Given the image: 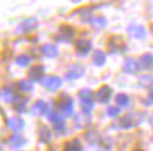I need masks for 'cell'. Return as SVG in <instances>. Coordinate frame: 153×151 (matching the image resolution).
Here are the masks:
<instances>
[{
    "label": "cell",
    "mask_w": 153,
    "mask_h": 151,
    "mask_svg": "<svg viewBox=\"0 0 153 151\" xmlns=\"http://www.w3.org/2000/svg\"><path fill=\"white\" fill-rule=\"evenodd\" d=\"M81 106H82V110H84L85 113H89L94 108L92 99H91V100H81Z\"/></svg>",
    "instance_id": "26"
},
{
    "label": "cell",
    "mask_w": 153,
    "mask_h": 151,
    "mask_svg": "<svg viewBox=\"0 0 153 151\" xmlns=\"http://www.w3.org/2000/svg\"><path fill=\"white\" fill-rule=\"evenodd\" d=\"M43 85L48 91H57L62 85V81H61V78H58V76H47V78L43 79Z\"/></svg>",
    "instance_id": "3"
},
{
    "label": "cell",
    "mask_w": 153,
    "mask_h": 151,
    "mask_svg": "<svg viewBox=\"0 0 153 151\" xmlns=\"http://www.w3.org/2000/svg\"><path fill=\"white\" fill-rule=\"evenodd\" d=\"M139 68V62L136 60H133V58H128L125 60V65H123V69L126 72H129V74H135Z\"/></svg>",
    "instance_id": "16"
},
{
    "label": "cell",
    "mask_w": 153,
    "mask_h": 151,
    "mask_svg": "<svg viewBox=\"0 0 153 151\" xmlns=\"http://www.w3.org/2000/svg\"><path fill=\"white\" fill-rule=\"evenodd\" d=\"M120 126L122 127H125V129H128V127H132V126H135V120L132 119V114H126V116H123L122 119H120Z\"/></svg>",
    "instance_id": "22"
},
{
    "label": "cell",
    "mask_w": 153,
    "mask_h": 151,
    "mask_svg": "<svg viewBox=\"0 0 153 151\" xmlns=\"http://www.w3.org/2000/svg\"><path fill=\"white\" fill-rule=\"evenodd\" d=\"M125 48L126 44L122 41L120 37H112L108 43V49L111 52H122V51H125Z\"/></svg>",
    "instance_id": "2"
},
{
    "label": "cell",
    "mask_w": 153,
    "mask_h": 151,
    "mask_svg": "<svg viewBox=\"0 0 153 151\" xmlns=\"http://www.w3.org/2000/svg\"><path fill=\"white\" fill-rule=\"evenodd\" d=\"M79 97H81V100H91L92 99V92L89 89H82L79 92Z\"/></svg>",
    "instance_id": "28"
},
{
    "label": "cell",
    "mask_w": 153,
    "mask_h": 151,
    "mask_svg": "<svg viewBox=\"0 0 153 151\" xmlns=\"http://www.w3.org/2000/svg\"><path fill=\"white\" fill-rule=\"evenodd\" d=\"M92 61H94V64L95 65H104L105 64V61H106V57H105V54H104V51H95L94 52V55H92Z\"/></svg>",
    "instance_id": "18"
},
{
    "label": "cell",
    "mask_w": 153,
    "mask_h": 151,
    "mask_svg": "<svg viewBox=\"0 0 153 151\" xmlns=\"http://www.w3.org/2000/svg\"><path fill=\"white\" fill-rule=\"evenodd\" d=\"M64 151H81V143L78 140L68 141L64 147Z\"/></svg>",
    "instance_id": "20"
},
{
    "label": "cell",
    "mask_w": 153,
    "mask_h": 151,
    "mask_svg": "<svg viewBox=\"0 0 153 151\" xmlns=\"http://www.w3.org/2000/svg\"><path fill=\"white\" fill-rule=\"evenodd\" d=\"M139 68H142V69H152L153 68V55L152 54L142 55L140 60H139Z\"/></svg>",
    "instance_id": "10"
},
{
    "label": "cell",
    "mask_w": 153,
    "mask_h": 151,
    "mask_svg": "<svg viewBox=\"0 0 153 151\" xmlns=\"http://www.w3.org/2000/svg\"><path fill=\"white\" fill-rule=\"evenodd\" d=\"M43 74H44L43 66H41V65H36L34 68L30 69L28 76H30V79H31V81H40V79H41V76H43Z\"/></svg>",
    "instance_id": "15"
},
{
    "label": "cell",
    "mask_w": 153,
    "mask_h": 151,
    "mask_svg": "<svg viewBox=\"0 0 153 151\" xmlns=\"http://www.w3.org/2000/svg\"><path fill=\"white\" fill-rule=\"evenodd\" d=\"M136 151H142V150H136Z\"/></svg>",
    "instance_id": "33"
},
{
    "label": "cell",
    "mask_w": 153,
    "mask_h": 151,
    "mask_svg": "<svg viewBox=\"0 0 153 151\" xmlns=\"http://www.w3.org/2000/svg\"><path fill=\"white\" fill-rule=\"evenodd\" d=\"M7 126H9L10 130H13V131H20V130L24 127V122H23L20 117H11V119L7 120Z\"/></svg>",
    "instance_id": "13"
},
{
    "label": "cell",
    "mask_w": 153,
    "mask_h": 151,
    "mask_svg": "<svg viewBox=\"0 0 153 151\" xmlns=\"http://www.w3.org/2000/svg\"><path fill=\"white\" fill-rule=\"evenodd\" d=\"M41 51H43L44 55H47L48 58H55L57 55H58V48L53 45V44H45L41 47Z\"/></svg>",
    "instance_id": "14"
},
{
    "label": "cell",
    "mask_w": 153,
    "mask_h": 151,
    "mask_svg": "<svg viewBox=\"0 0 153 151\" xmlns=\"http://www.w3.org/2000/svg\"><path fill=\"white\" fill-rule=\"evenodd\" d=\"M150 123H152V124H153V116H152V119H150Z\"/></svg>",
    "instance_id": "32"
},
{
    "label": "cell",
    "mask_w": 153,
    "mask_h": 151,
    "mask_svg": "<svg viewBox=\"0 0 153 151\" xmlns=\"http://www.w3.org/2000/svg\"><path fill=\"white\" fill-rule=\"evenodd\" d=\"M92 49V45L88 40H78L76 41V51L79 55H87Z\"/></svg>",
    "instance_id": "7"
},
{
    "label": "cell",
    "mask_w": 153,
    "mask_h": 151,
    "mask_svg": "<svg viewBox=\"0 0 153 151\" xmlns=\"http://www.w3.org/2000/svg\"><path fill=\"white\" fill-rule=\"evenodd\" d=\"M149 103H153V91L150 92V95H149Z\"/></svg>",
    "instance_id": "31"
},
{
    "label": "cell",
    "mask_w": 153,
    "mask_h": 151,
    "mask_svg": "<svg viewBox=\"0 0 153 151\" xmlns=\"http://www.w3.org/2000/svg\"><path fill=\"white\" fill-rule=\"evenodd\" d=\"M48 105L43 100H38V102L34 103L33 106V113L34 114H40V116H43V114H47L48 113Z\"/></svg>",
    "instance_id": "12"
},
{
    "label": "cell",
    "mask_w": 153,
    "mask_h": 151,
    "mask_svg": "<svg viewBox=\"0 0 153 151\" xmlns=\"http://www.w3.org/2000/svg\"><path fill=\"white\" fill-rule=\"evenodd\" d=\"M128 32H129V35H132V37H135V38H139V40H143V38L146 37V30L142 26H137V24H131L128 27Z\"/></svg>",
    "instance_id": "4"
},
{
    "label": "cell",
    "mask_w": 153,
    "mask_h": 151,
    "mask_svg": "<svg viewBox=\"0 0 153 151\" xmlns=\"http://www.w3.org/2000/svg\"><path fill=\"white\" fill-rule=\"evenodd\" d=\"M91 23L94 24V27L95 28H102L105 24H106V20H105L104 17H95V18L91 20Z\"/></svg>",
    "instance_id": "25"
},
{
    "label": "cell",
    "mask_w": 153,
    "mask_h": 151,
    "mask_svg": "<svg viewBox=\"0 0 153 151\" xmlns=\"http://www.w3.org/2000/svg\"><path fill=\"white\" fill-rule=\"evenodd\" d=\"M57 105H58V109H60L65 116H71V114L74 113V102H72L71 97L68 96V95H65V93H62L60 96Z\"/></svg>",
    "instance_id": "1"
},
{
    "label": "cell",
    "mask_w": 153,
    "mask_h": 151,
    "mask_svg": "<svg viewBox=\"0 0 153 151\" xmlns=\"http://www.w3.org/2000/svg\"><path fill=\"white\" fill-rule=\"evenodd\" d=\"M30 57H28V55H19V57H17V60H16V62L19 65H20V66H27L28 64H30Z\"/></svg>",
    "instance_id": "24"
},
{
    "label": "cell",
    "mask_w": 153,
    "mask_h": 151,
    "mask_svg": "<svg viewBox=\"0 0 153 151\" xmlns=\"http://www.w3.org/2000/svg\"><path fill=\"white\" fill-rule=\"evenodd\" d=\"M50 120L54 123L55 129H57V131H64L65 130V124H64V119L61 117L60 114H57L55 112H53V113H50Z\"/></svg>",
    "instance_id": "9"
},
{
    "label": "cell",
    "mask_w": 153,
    "mask_h": 151,
    "mask_svg": "<svg viewBox=\"0 0 153 151\" xmlns=\"http://www.w3.org/2000/svg\"><path fill=\"white\" fill-rule=\"evenodd\" d=\"M36 26H37V20H36V18H27V20H24V21L19 26V30H17V31L28 32V31H31V30H34Z\"/></svg>",
    "instance_id": "8"
},
{
    "label": "cell",
    "mask_w": 153,
    "mask_h": 151,
    "mask_svg": "<svg viewBox=\"0 0 153 151\" xmlns=\"http://www.w3.org/2000/svg\"><path fill=\"white\" fill-rule=\"evenodd\" d=\"M13 105L14 108L19 110V112H23L24 110V106L27 105V97H23V96H14L13 97Z\"/></svg>",
    "instance_id": "17"
},
{
    "label": "cell",
    "mask_w": 153,
    "mask_h": 151,
    "mask_svg": "<svg viewBox=\"0 0 153 151\" xmlns=\"http://www.w3.org/2000/svg\"><path fill=\"white\" fill-rule=\"evenodd\" d=\"M19 88H20V91H23V92L33 91V85H31V82H28V81H22L19 83Z\"/></svg>",
    "instance_id": "27"
},
{
    "label": "cell",
    "mask_w": 153,
    "mask_h": 151,
    "mask_svg": "<svg viewBox=\"0 0 153 151\" xmlns=\"http://www.w3.org/2000/svg\"><path fill=\"white\" fill-rule=\"evenodd\" d=\"M74 34H75V31H74L72 27L61 26L60 31H58V38H60V41H70V40H72Z\"/></svg>",
    "instance_id": "5"
},
{
    "label": "cell",
    "mask_w": 153,
    "mask_h": 151,
    "mask_svg": "<svg viewBox=\"0 0 153 151\" xmlns=\"http://www.w3.org/2000/svg\"><path fill=\"white\" fill-rule=\"evenodd\" d=\"M24 143H26V141H24V138H23V137H20V136H13V137H10V140H9V144H10V147H13V148L22 147Z\"/></svg>",
    "instance_id": "21"
},
{
    "label": "cell",
    "mask_w": 153,
    "mask_h": 151,
    "mask_svg": "<svg viewBox=\"0 0 153 151\" xmlns=\"http://www.w3.org/2000/svg\"><path fill=\"white\" fill-rule=\"evenodd\" d=\"M82 75H84V68L81 65H74L67 72V78L68 79H76V78H81Z\"/></svg>",
    "instance_id": "11"
},
{
    "label": "cell",
    "mask_w": 153,
    "mask_h": 151,
    "mask_svg": "<svg viewBox=\"0 0 153 151\" xmlns=\"http://www.w3.org/2000/svg\"><path fill=\"white\" fill-rule=\"evenodd\" d=\"M119 114V108H115V106H112V108H108V116H111V117H115V116H118Z\"/></svg>",
    "instance_id": "30"
},
{
    "label": "cell",
    "mask_w": 153,
    "mask_h": 151,
    "mask_svg": "<svg viewBox=\"0 0 153 151\" xmlns=\"http://www.w3.org/2000/svg\"><path fill=\"white\" fill-rule=\"evenodd\" d=\"M50 137H51V133H50V130L45 127V126H41L40 130H38V138L40 141H43V143H47L50 140Z\"/></svg>",
    "instance_id": "19"
},
{
    "label": "cell",
    "mask_w": 153,
    "mask_h": 151,
    "mask_svg": "<svg viewBox=\"0 0 153 151\" xmlns=\"http://www.w3.org/2000/svg\"><path fill=\"white\" fill-rule=\"evenodd\" d=\"M0 97L3 100H13V93L10 89H4L3 92H0Z\"/></svg>",
    "instance_id": "29"
},
{
    "label": "cell",
    "mask_w": 153,
    "mask_h": 151,
    "mask_svg": "<svg viewBox=\"0 0 153 151\" xmlns=\"http://www.w3.org/2000/svg\"><path fill=\"white\" fill-rule=\"evenodd\" d=\"M95 96H97V99H98V102L106 103L111 99V96H112V89H111L109 86H102L98 92H97Z\"/></svg>",
    "instance_id": "6"
},
{
    "label": "cell",
    "mask_w": 153,
    "mask_h": 151,
    "mask_svg": "<svg viewBox=\"0 0 153 151\" xmlns=\"http://www.w3.org/2000/svg\"><path fill=\"white\" fill-rule=\"evenodd\" d=\"M115 100H116V105H118V106H128V105H129V96H126L123 93L118 95V96L115 97Z\"/></svg>",
    "instance_id": "23"
}]
</instances>
